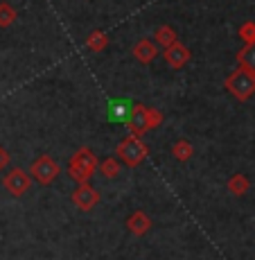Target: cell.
Returning <instances> with one entry per match:
<instances>
[{
	"instance_id": "cell-6",
	"label": "cell",
	"mask_w": 255,
	"mask_h": 260,
	"mask_svg": "<svg viewBox=\"0 0 255 260\" xmlns=\"http://www.w3.org/2000/svg\"><path fill=\"white\" fill-rule=\"evenodd\" d=\"M70 197H72V204L79 208V211H93V208L99 204L102 194H99L97 188L88 186V183H79L77 190H75Z\"/></svg>"
},
{
	"instance_id": "cell-20",
	"label": "cell",
	"mask_w": 255,
	"mask_h": 260,
	"mask_svg": "<svg viewBox=\"0 0 255 260\" xmlns=\"http://www.w3.org/2000/svg\"><path fill=\"white\" fill-rule=\"evenodd\" d=\"M147 122H149V132H152V129H158L161 127V122H163V113L158 111V109H149L147 107Z\"/></svg>"
},
{
	"instance_id": "cell-18",
	"label": "cell",
	"mask_w": 255,
	"mask_h": 260,
	"mask_svg": "<svg viewBox=\"0 0 255 260\" xmlns=\"http://www.w3.org/2000/svg\"><path fill=\"white\" fill-rule=\"evenodd\" d=\"M16 16H18V12L12 7V5L0 3V27H9V25H14Z\"/></svg>"
},
{
	"instance_id": "cell-9",
	"label": "cell",
	"mask_w": 255,
	"mask_h": 260,
	"mask_svg": "<svg viewBox=\"0 0 255 260\" xmlns=\"http://www.w3.org/2000/svg\"><path fill=\"white\" fill-rule=\"evenodd\" d=\"M127 229H129V233H131V236L142 238V236H147L149 229H152V219H149L147 213L136 211L131 217L127 219Z\"/></svg>"
},
{
	"instance_id": "cell-5",
	"label": "cell",
	"mask_w": 255,
	"mask_h": 260,
	"mask_svg": "<svg viewBox=\"0 0 255 260\" xmlns=\"http://www.w3.org/2000/svg\"><path fill=\"white\" fill-rule=\"evenodd\" d=\"M3 186L9 194H14V197H23V194L32 188V177H29V172H25L23 168H14V170H9L7 177L3 179Z\"/></svg>"
},
{
	"instance_id": "cell-7",
	"label": "cell",
	"mask_w": 255,
	"mask_h": 260,
	"mask_svg": "<svg viewBox=\"0 0 255 260\" xmlns=\"http://www.w3.org/2000/svg\"><path fill=\"white\" fill-rule=\"evenodd\" d=\"M129 127V132L133 136H142V134L149 132V122H147V107L144 104H131V111H129V118L124 122Z\"/></svg>"
},
{
	"instance_id": "cell-16",
	"label": "cell",
	"mask_w": 255,
	"mask_h": 260,
	"mask_svg": "<svg viewBox=\"0 0 255 260\" xmlns=\"http://www.w3.org/2000/svg\"><path fill=\"white\" fill-rule=\"evenodd\" d=\"M97 168H99V172H102L106 179H118L120 177V170H122V166H120V158H113V156L99 161Z\"/></svg>"
},
{
	"instance_id": "cell-10",
	"label": "cell",
	"mask_w": 255,
	"mask_h": 260,
	"mask_svg": "<svg viewBox=\"0 0 255 260\" xmlns=\"http://www.w3.org/2000/svg\"><path fill=\"white\" fill-rule=\"evenodd\" d=\"M133 57L140 63H152L158 57V46L154 41H149V39H140L136 46H133Z\"/></svg>"
},
{
	"instance_id": "cell-2",
	"label": "cell",
	"mask_w": 255,
	"mask_h": 260,
	"mask_svg": "<svg viewBox=\"0 0 255 260\" xmlns=\"http://www.w3.org/2000/svg\"><path fill=\"white\" fill-rule=\"evenodd\" d=\"M147 156H149V147H147V143H142V136L129 134L118 145V158L127 168H138Z\"/></svg>"
},
{
	"instance_id": "cell-4",
	"label": "cell",
	"mask_w": 255,
	"mask_h": 260,
	"mask_svg": "<svg viewBox=\"0 0 255 260\" xmlns=\"http://www.w3.org/2000/svg\"><path fill=\"white\" fill-rule=\"evenodd\" d=\"M59 172H61L59 163L54 161L52 156H48V154L37 156L32 161V166H29V177H32V181L41 183V186H50V183L59 177Z\"/></svg>"
},
{
	"instance_id": "cell-17",
	"label": "cell",
	"mask_w": 255,
	"mask_h": 260,
	"mask_svg": "<svg viewBox=\"0 0 255 260\" xmlns=\"http://www.w3.org/2000/svg\"><path fill=\"white\" fill-rule=\"evenodd\" d=\"M106 43H108V37L102 32V29H95V32H91L86 39V48L91 50V52H102V50L106 48Z\"/></svg>"
},
{
	"instance_id": "cell-21",
	"label": "cell",
	"mask_w": 255,
	"mask_h": 260,
	"mask_svg": "<svg viewBox=\"0 0 255 260\" xmlns=\"http://www.w3.org/2000/svg\"><path fill=\"white\" fill-rule=\"evenodd\" d=\"M9 163H12V156H9V152L5 147H0V172H3V170L7 168Z\"/></svg>"
},
{
	"instance_id": "cell-13",
	"label": "cell",
	"mask_w": 255,
	"mask_h": 260,
	"mask_svg": "<svg viewBox=\"0 0 255 260\" xmlns=\"http://www.w3.org/2000/svg\"><path fill=\"white\" fill-rule=\"evenodd\" d=\"M237 61L244 71L255 73V43H246L242 50L237 52Z\"/></svg>"
},
{
	"instance_id": "cell-1",
	"label": "cell",
	"mask_w": 255,
	"mask_h": 260,
	"mask_svg": "<svg viewBox=\"0 0 255 260\" xmlns=\"http://www.w3.org/2000/svg\"><path fill=\"white\" fill-rule=\"evenodd\" d=\"M97 156L88 147H82L70 156L68 161V177L75 179L77 183H88V179L93 177V172L97 170Z\"/></svg>"
},
{
	"instance_id": "cell-3",
	"label": "cell",
	"mask_w": 255,
	"mask_h": 260,
	"mask_svg": "<svg viewBox=\"0 0 255 260\" xmlns=\"http://www.w3.org/2000/svg\"><path fill=\"white\" fill-rule=\"evenodd\" d=\"M226 88L233 98H237L239 102H246L248 98H253L255 93V73H248L244 68L231 73L226 77Z\"/></svg>"
},
{
	"instance_id": "cell-15",
	"label": "cell",
	"mask_w": 255,
	"mask_h": 260,
	"mask_svg": "<svg viewBox=\"0 0 255 260\" xmlns=\"http://www.w3.org/2000/svg\"><path fill=\"white\" fill-rule=\"evenodd\" d=\"M248 188H251V183H248V179L244 177V174H233V177L228 179V192H231L233 197H242V194H246Z\"/></svg>"
},
{
	"instance_id": "cell-19",
	"label": "cell",
	"mask_w": 255,
	"mask_h": 260,
	"mask_svg": "<svg viewBox=\"0 0 255 260\" xmlns=\"http://www.w3.org/2000/svg\"><path fill=\"white\" fill-rule=\"evenodd\" d=\"M239 37H242L244 43H255V23L253 21H246L239 27Z\"/></svg>"
},
{
	"instance_id": "cell-11",
	"label": "cell",
	"mask_w": 255,
	"mask_h": 260,
	"mask_svg": "<svg viewBox=\"0 0 255 260\" xmlns=\"http://www.w3.org/2000/svg\"><path fill=\"white\" fill-rule=\"evenodd\" d=\"M131 104L127 102V100H113L111 104H108V120H113V122H127L129 118V111H131Z\"/></svg>"
},
{
	"instance_id": "cell-12",
	"label": "cell",
	"mask_w": 255,
	"mask_h": 260,
	"mask_svg": "<svg viewBox=\"0 0 255 260\" xmlns=\"http://www.w3.org/2000/svg\"><path fill=\"white\" fill-rule=\"evenodd\" d=\"M176 41H178V37H176V32H174V27H169V25H161V27L154 32V43L161 46L163 50L167 46H172V43H176Z\"/></svg>"
},
{
	"instance_id": "cell-8",
	"label": "cell",
	"mask_w": 255,
	"mask_h": 260,
	"mask_svg": "<svg viewBox=\"0 0 255 260\" xmlns=\"http://www.w3.org/2000/svg\"><path fill=\"white\" fill-rule=\"evenodd\" d=\"M163 57H165V61H167L172 68H183L190 59H192V52H190L188 46H183V43L176 41V43H172V46L165 48Z\"/></svg>"
},
{
	"instance_id": "cell-14",
	"label": "cell",
	"mask_w": 255,
	"mask_h": 260,
	"mask_svg": "<svg viewBox=\"0 0 255 260\" xmlns=\"http://www.w3.org/2000/svg\"><path fill=\"white\" fill-rule=\"evenodd\" d=\"M192 154H194V147H192V143L186 141V138H181V141H176L172 145V156L176 158V161H181V163H186L192 158Z\"/></svg>"
}]
</instances>
